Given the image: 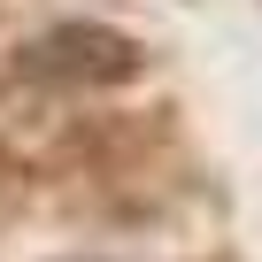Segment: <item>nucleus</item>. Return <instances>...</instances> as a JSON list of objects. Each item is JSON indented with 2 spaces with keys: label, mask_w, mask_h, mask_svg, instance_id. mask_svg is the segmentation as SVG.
<instances>
[{
  "label": "nucleus",
  "mask_w": 262,
  "mask_h": 262,
  "mask_svg": "<svg viewBox=\"0 0 262 262\" xmlns=\"http://www.w3.org/2000/svg\"><path fill=\"white\" fill-rule=\"evenodd\" d=\"M24 70L47 77V85H123L139 70V47L108 24H62V31L24 47Z\"/></svg>",
  "instance_id": "obj_1"
}]
</instances>
